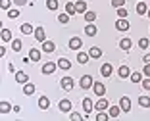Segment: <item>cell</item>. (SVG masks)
I'll list each match as a JSON object with an SVG mask.
<instances>
[{
  "mask_svg": "<svg viewBox=\"0 0 150 121\" xmlns=\"http://www.w3.org/2000/svg\"><path fill=\"white\" fill-rule=\"evenodd\" d=\"M0 112H2V113L12 112V104H10V102H2V104H0Z\"/></svg>",
  "mask_w": 150,
  "mask_h": 121,
  "instance_id": "d6a6232c",
  "label": "cell"
},
{
  "mask_svg": "<svg viewBox=\"0 0 150 121\" xmlns=\"http://www.w3.org/2000/svg\"><path fill=\"white\" fill-rule=\"evenodd\" d=\"M81 46H83V40H81L79 37H73V39L69 40V48L71 50H79Z\"/></svg>",
  "mask_w": 150,
  "mask_h": 121,
  "instance_id": "8fae6325",
  "label": "cell"
},
{
  "mask_svg": "<svg viewBox=\"0 0 150 121\" xmlns=\"http://www.w3.org/2000/svg\"><path fill=\"white\" fill-rule=\"evenodd\" d=\"M142 73H144L146 77H150V62H148V63H144V69H142Z\"/></svg>",
  "mask_w": 150,
  "mask_h": 121,
  "instance_id": "f6af8a7d",
  "label": "cell"
},
{
  "mask_svg": "<svg viewBox=\"0 0 150 121\" xmlns=\"http://www.w3.org/2000/svg\"><path fill=\"white\" fill-rule=\"evenodd\" d=\"M29 58H31V62H39V60H40V50L31 48V50H29Z\"/></svg>",
  "mask_w": 150,
  "mask_h": 121,
  "instance_id": "44dd1931",
  "label": "cell"
},
{
  "mask_svg": "<svg viewBox=\"0 0 150 121\" xmlns=\"http://www.w3.org/2000/svg\"><path fill=\"white\" fill-rule=\"evenodd\" d=\"M129 79L133 81V83H142V75L139 71H135V73H131V75H129Z\"/></svg>",
  "mask_w": 150,
  "mask_h": 121,
  "instance_id": "1f68e13d",
  "label": "cell"
},
{
  "mask_svg": "<svg viewBox=\"0 0 150 121\" xmlns=\"http://www.w3.org/2000/svg\"><path fill=\"white\" fill-rule=\"evenodd\" d=\"M21 33L23 35H31V33H35V29H33L31 23H23L21 25Z\"/></svg>",
  "mask_w": 150,
  "mask_h": 121,
  "instance_id": "4316f807",
  "label": "cell"
},
{
  "mask_svg": "<svg viewBox=\"0 0 150 121\" xmlns=\"http://www.w3.org/2000/svg\"><path fill=\"white\" fill-rule=\"evenodd\" d=\"M83 110H85V113H87V115H85V119H88V113H91V112L94 110V104H93V100L85 98V100H83Z\"/></svg>",
  "mask_w": 150,
  "mask_h": 121,
  "instance_id": "9c48e42d",
  "label": "cell"
},
{
  "mask_svg": "<svg viewBox=\"0 0 150 121\" xmlns=\"http://www.w3.org/2000/svg\"><path fill=\"white\" fill-rule=\"evenodd\" d=\"M8 18H10V19L19 18V10H18V8H10V10H8Z\"/></svg>",
  "mask_w": 150,
  "mask_h": 121,
  "instance_id": "e575fe53",
  "label": "cell"
},
{
  "mask_svg": "<svg viewBox=\"0 0 150 121\" xmlns=\"http://www.w3.org/2000/svg\"><path fill=\"white\" fill-rule=\"evenodd\" d=\"M2 40H4V42L12 40V31H10V29H2Z\"/></svg>",
  "mask_w": 150,
  "mask_h": 121,
  "instance_id": "d590c367",
  "label": "cell"
},
{
  "mask_svg": "<svg viewBox=\"0 0 150 121\" xmlns=\"http://www.w3.org/2000/svg\"><path fill=\"white\" fill-rule=\"evenodd\" d=\"M85 33H87V37H94L96 35V27H94V23H87V27H85Z\"/></svg>",
  "mask_w": 150,
  "mask_h": 121,
  "instance_id": "e0dca14e",
  "label": "cell"
},
{
  "mask_svg": "<svg viewBox=\"0 0 150 121\" xmlns=\"http://www.w3.org/2000/svg\"><path fill=\"white\" fill-rule=\"evenodd\" d=\"M112 71H114V69H112V63H104V65L100 67L102 77H110V75H112Z\"/></svg>",
  "mask_w": 150,
  "mask_h": 121,
  "instance_id": "5bb4252c",
  "label": "cell"
},
{
  "mask_svg": "<svg viewBox=\"0 0 150 121\" xmlns=\"http://www.w3.org/2000/svg\"><path fill=\"white\" fill-rule=\"evenodd\" d=\"M119 112H121V106H110V108H108V113H110V117H117Z\"/></svg>",
  "mask_w": 150,
  "mask_h": 121,
  "instance_id": "cb8c5ba5",
  "label": "cell"
},
{
  "mask_svg": "<svg viewBox=\"0 0 150 121\" xmlns=\"http://www.w3.org/2000/svg\"><path fill=\"white\" fill-rule=\"evenodd\" d=\"M16 81H18L19 85H25V83H29V77H27L25 71H18L16 73Z\"/></svg>",
  "mask_w": 150,
  "mask_h": 121,
  "instance_id": "7c38bea8",
  "label": "cell"
},
{
  "mask_svg": "<svg viewBox=\"0 0 150 121\" xmlns=\"http://www.w3.org/2000/svg\"><path fill=\"white\" fill-rule=\"evenodd\" d=\"M58 67H60V69H69L71 62L67 58H60V60H58Z\"/></svg>",
  "mask_w": 150,
  "mask_h": 121,
  "instance_id": "7402d4cb",
  "label": "cell"
},
{
  "mask_svg": "<svg viewBox=\"0 0 150 121\" xmlns=\"http://www.w3.org/2000/svg\"><path fill=\"white\" fill-rule=\"evenodd\" d=\"M69 18H71L69 13H60V15H58V21H60V23H67Z\"/></svg>",
  "mask_w": 150,
  "mask_h": 121,
  "instance_id": "74e56055",
  "label": "cell"
},
{
  "mask_svg": "<svg viewBox=\"0 0 150 121\" xmlns=\"http://www.w3.org/2000/svg\"><path fill=\"white\" fill-rule=\"evenodd\" d=\"M117 18H127V10L121 6V8H117Z\"/></svg>",
  "mask_w": 150,
  "mask_h": 121,
  "instance_id": "7bdbcfd3",
  "label": "cell"
},
{
  "mask_svg": "<svg viewBox=\"0 0 150 121\" xmlns=\"http://www.w3.org/2000/svg\"><path fill=\"white\" fill-rule=\"evenodd\" d=\"M21 46H23V42L19 39H13L12 40V50H13V52H19V50H21Z\"/></svg>",
  "mask_w": 150,
  "mask_h": 121,
  "instance_id": "f546056e",
  "label": "cell"
},
{
  "mask_svg": "<svg viewBox=\"0 0 150 121\" xmlns=\"http://www.w3.org/2000/svg\"><path fill=\"white\" fill-rule=\"evenodd\" d=\"M58 4H60V2H58V0H46V8L48 10H58Z\"/></svg>",
  "mask_w": 150,
  "mask_h": 121,
  "instance_id": "836d02e7",
  "label": "cell"
},
{
  "mask_svg": "<svg viewBox=\"0 0 150 121\" xmlns=\"http://www.w3.org/2000/svg\"><path fill=\"white\" fill-rule=\"evenodd\" d=\"M13 2H16L18 6H23V4H27V0H13Z\"/></svg>",
  "mask_w": 150,
  "mask_h": 121,
  "instance_id": "7dc6e473",
  "label": "cell"
},
{
  "mask_svg": "<svg viewBox=\"0 0 150 121\" xmlns=\"http://www.w3.org/2000/svg\"><path fill=\"white\" fill-rule=\"evenodd\" d=\"M117 75L121 77V79H129V75H131V69H129L127 65H121L117 69Z\"/></svg>",
  "mask_w": 150,
  "mask_h": 121,
  "instance_id": "4fadbf2b",
  "label": "cell"
},
{
  "mask_svg": "<svg viewBox=\"0 0 150 121\" xmlns=\"http://www.w3.org/2000/svg\"><path fill=\"white\" fill-rule=\"evenodd\" d=\"M112 6L117 10V8H121V6H125V0H112Z\"/></svg>",
  "mask_w": 150,
  "mask_h": 121,
  "instance_id": "ab89813d",
  "label": "cell"
},
{
  "mask_svg": "<svg viewBox=\"0 0 150 121\" xmlns=\"http://www.w3.org/2000/svg\"><path fill=\"white\" fill-rule=\"evenodd\" d=\"M146 12H148V6H146V2H139V4H137V13H139V15H144Z\"/></svg>",
  "mask_w": 150,
  "mask_h": 121,
  "instance_id": "d4e9b609",
  "label": "cell"
},
{
  "mask_svg": "<svg viewBox=\"0 0 150 121\" xmlns=\"http://www.w3.org/2000/svg\"><path fill=\"white\" fill-rule=\"evenodd\" d=\"M66 13H69V15H75V13H77L75 2H67V4H66Z\"/></svg>",
  "mask_w": 150,
  "mask_h": 121,
  "instance_id": "83f0119b",
  "label": "cell"
},
{
  "mask_svg": "<svg viewBox=\"0 0 150 121\" xmlns=\"http://www.w3.org/2000/svg\"><path fill=\"white\" fill-rule=\"evenodd\" d=\"M129 21L125 18H119L117 21H115V29H117V31H121V33H125V31H129Z\"/></svg>",
  "mask_w": 150,
  "mask_h": 121,
  "instance_id": "3957f363",
  "label": "cell"
},
{
  "mask_svg": "<svg viewBox=\"0 0 150 121\" xmlns=\"http://www.w3.org/2000/svg\"><path fill=\"white\" fill-rule=\"evenodd\" d=\"M108 108H110V104H108V100L104 98V96H100V98H98V102L94 104V110H98V112H106Z\"/></svg>",
  "mask_w": 150,
  "mask_h": 121,
  "instance_id": "5b68a950",
  "label": "cell"
},
{
  "mask_svg": "<svg viewBox=\"0 0 150 121\" xmlns=\"http://www.w3.org/2000/svg\"><path fill=\"white\" fill-rule=\"evenodd\" d=\"M146 15H148V18H150V10H148V12H146Z\"/></svg>",
  "mask_w": 150,
  "mask_h": 121,
  "instance_id": "c3c4849f",
  "label": "cell"
},
{
  "mask_svg": "<svg viewBox=\"0 0 150 121\" xmlns=\"http://www.w3.org/2000/svg\"><path fill=\"white\" fill-rule=\"evenodd\" d=\"M69 119H71V121H73V119H75V121H79V119H85V117H81L77 112H69Z\"/></svg>",
  "mask_w": 150,
  "mask_h": 121,
  "instance_id": "b9f144b4",
  "label": "cell"
},
{
  "mask_svg": "<svg viewBox=\"0 0 150 121\" xmlns=\"http://www.w3.org/2000/svg\"><path fill=\"white\" fill-rule=\"evenodd\" d=\"M93 89H94V94H96L98 98L106 94V87H104V83H100V81H98V83H94V85H93Z\"/></svg>",
  "mask_w": 150,
  "mask_h": 121,
  "instance_id": "52a82bcc",
  "label": "cell"
},
{
  "mask_svg": "<svg viewBox=\"0 0 150 121\" xmlns=\"http://www.w3.org/2000/svg\"><path fill=\"white\" fill-rule=\"evenodd\" d=\"M39 108H40V110H48V108H50L48 96H40V98H39Z\"/></svg>",
  "mask_w": 150,
  "mask_h": 121,
  "instance_id": "9a60e30c",
  "label": "cell"
},
{
  "mask_svg": "<svg viewBox=\"0 0 150 121\" xmlns=\"http://www.w3.org/2000/svg\"><path fill=\"white\" fill-rule=\"evenodd\" d=\"M58 110H60V112H64V113H69L71 110H73V104H71L69 98H64V100H60V102H58Z\"/></svg>",
  "mask_w": 150,
  "mask_h": 121,
  "instance_id": "6da1fadb",
  "label": "cell"
},
{
  "mask_svg": "<svg viewBox=\"0 0 150 121\" xmlns=\"http://www.w3.org/2000/svg\"><path fill=\"white\" fill-rule=\"evenodd\" d=\"M56 67H58V62H46L42 65V73L44 75H50V73L56 71Z\"/></svg>",
  "mask_w": 150,
  "mask_h": 121,
  "instance_id": "8992f818",
  "label": "cell"
},
{
  "mask_svg": "<svg viewBox=\"0 0 150 121\" xmlns=\"http://www.w3.org/2000/svg\"><path fill=\"white\" fill-rule=\"evenodd\" d=\"M88 58H91V56H88L87 52H79V54H77V62H79V63H87Z\"/></svg>",
  "mask_w": 150,
  "mask_h": 121,
  "instance_id": "4dcf8cb0",
  "label": "cell"
},
{
  "mask_svg": "<svg viewBox=\"0 0 150 121\" xmlns=\"http://www.w3.org/2000/svg\"><path fill=\"white\" fill-rule=\"evenodd\" d=\"M131 46H133L131 39H121V40H119V48H121V50H125V52H127V50L131 48Z\"/></svg>",
  "mask_w": 150,
  "mask_h": 121,
  "instance_id": "ac0fdd59",
  "label": "cell"
},
{
  "mask_svg": "<svg viewBox=\"0 0 150 121\" xmlns=\"http://www.w3.org/2000/svg\"><path fill=\"white\" fill-rule=\"evenodd\" d=\"M35 39L39 42H44L46 40V31H44V27H37L35 29Z\"/></svg>",
  "mask_w": 150,
  "mask_h": 121,
  "instance_id": "30bf717a",
  "label": "cell"
},
{
  "mask_svg": "<svg viewBox=\"0 0 150 121\" xmlns=\"http://www.w3.org/2000/svg\"><path fill=\"white\" fill-rule=\"evenodd\" d=\"M142 89H144V90H150V77L142 79Z\"/></svg>",
  "mask_w": 150,
  "mask_h": 121,
  "instance_id": "ee69618b",
  "label": "cell"
},
{
  "mask_svg": "<svg viewBox=\"0 0 150 121\" xmlns=\"http://www.w3.org/2000/svg\"><path fill=\"white\" fill-rule=\"evenodd\" d=\"M54 48H56V44H54V42H50V40H44V42H42V50H44L46 54L54 52Z\"/></svg>",
  "mask_w": 150,
  "mask_h": 121,
  "instance_id": "ffe728a7",
  "label": "cell"
},
{
  "mask_svg": "<svg viewBox=\"0 0 150 121\" xmlns=\"http://www.w3.org/2000/svg\"><path fill=\"white\" fill-rule=\"evenodd\" d=\"M83 15H85V21L87 23H94V19H96V13L94 12H85Z\"/></svg>",
  "mask_w": 150,
  "mask_h": 121,
  "instance_id": "f1b7e54d",
  "label": "cell"
},
{
  "mask_svg": "<svg viewBox=\"0 0 150 121\" xmlns=\"http://www.w3.org/2000/svg\"><path fill=\"white\" fill-rule=\"evenodd\" d=\"M0 8L2 10H10L12 8V0H0Z\"/></svg>",
  "mask_w": 150,
  "mask_h": 121,
  "instance_id": "8d00e7d4",
  "label": "cell"
},
{
  "mask_svg": "<svg viewBox=\"0 0 150 121\" xmlns=\"http://www.w3.org/2000/svg\"><path fill=\"white\" fill-rule=\"evenodd\" d=\"M139 46H141V48H148V46H150V40L148 39H141V40H139Z\"/></svg>",
  "mask_w": 150,
  "mask_h": 121,
  "instance_id": "60d3db41",
  "label": "cell"
},
{
  "mask_svg": "<svg viewBox=\"0 0 150 121\" xmlns=\"http://www.w3.org/2000/svg\"><path fill=\"white\" fill-rule=\"evenodd\" d=\"M33 92H35V85H33V83H25V85H23V94L31 96Z\"/></svg>",
  "mask_w": 150,
  "mask_h": 121,
  "instance_id": "603a6c76",
  "label": "cell"
},
{
  "mask_svg": "<svg viewBox=\"0 0 150 121\" xmlns=\"http://www.w3.org/2000/svg\"><path fill=\"white\" fill-rule=\"evenodd\" d=\"M88 56H91V58H94V60H98L102 56V50L98 48V46H93V48L88 50Z\"/></svg>",
  "mask_w": 150,
  "mask_h": 121,
  "instance_id": "d6986e66",
  "label": "cell"
},
{
  "mask_svg": "<svg viewBox=\"0 0 150 121\" xmlns=\"http://www.w3.org/2000/svg\"><path fill=\"white\" fill-rule=\"evenodd\" d=\"M139 106L141 108H150V96H146V94L139 96Z\"/></svg>",
  "mask_w": 150,
  "mask_h": 121,
  "instance_id": "2e32d148",
  "label": "cell"
},
{
  "mask_svg": "<svg viewBox=\"0 0 150 121\" xmlns=\"http://www.w3.org/2000/svg\"><path fill=\"white\" fill-rule=\"evenodd\" d=\"M75 8H77V12H79V13H85V12H87V2L77 0V2H75Z\"/></svg>",
  "mask_w": 150,
  "mask_h": 121,
  "instance_id": "484cf974",
  "label": "cell"
},
{
  "mask_svg": "<svg viewBox=\"0 0 150 121\" xmlns=\"http://www.w3.org/2000/svg\"><path fill=\"white\" fill-rule=\"evenodd\" d=\"M108 117H110V113H106V112H98L96 121H108Z\"/></svg>",
  "mask_w": 150,
  "mask_h": 121,
  "instance_id": "f35d334b",
  "label": "cell"
},
{
  "mask_svg": "<svg viewBox=\"0 0 150 121\" xmlns=\"http://www.w3.org/2000/svg\"><path fill=\"white\" fill-rule=\"evenodd\" d=\"M142 62H144V63H148V62H150V52H146V54H144V58H142Z\"/></svg>",
  "mask_w": 150,
  "mask_h": 121,
  "instance_id": "bcb514c9",
  "label": "cell"
},
{
  "mask_svg": "<svg viewBox=\"0 0 150 121\" xmlns=\"http://www.w3.org/2000/svg\"><path fill=\"white\" fill-rule=\"evenodd\" d=\"M119 106H121V112H131V98L129 96H121L119 98Z\"/></svg>",
  "mask_w": 150,
  "mask_h": 121,
  "instance_id": "277c9868",
  "label": "cell"
},
{
  "mask_svg": "<svg viewBox=\"0 0 150 121\" xmlns=\"http://www.w3.org/2000/svg\"><path fill=\"white\" fill-rule=\"evenodd\" d=\"M79 85H81V89H85V90H87V89H91V87L94 85V79H93L91 75H85L83 79H81V83H79Z\"/></svg>",
  "mask_w": 150,
  "mask_h": 121,
  "instance_id": "ba28073f",
  "label": "cell"
},
{
  "mask_svg": "<svg viewBox=\"0 0 150 121\" xmlns=\"http://www.w3.org/2000/svg\"><path fill=\"white\" fill-rule=\"evenodd\" d=\"M60 85H62V89L64 90H67V92H69V90H73V87H75V83H73V77H62V81H60Z\"/></svg>",
  "mask_w": 150,
  "mask_h": 121,
  "instance_id": "7a4b0ae2",
  "label": "cell"
}]
</instances>
